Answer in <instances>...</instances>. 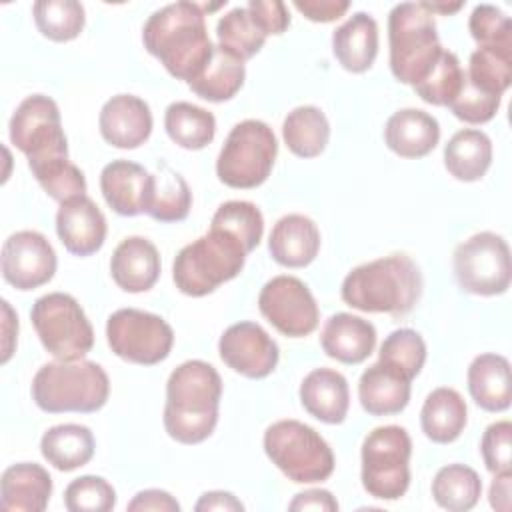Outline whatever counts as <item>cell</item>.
I'll use <instances>...</instances> for the list:
<instances>
[{"instance_id": "6da1fadb", "label": "cell", "mask_w": 512, "mask_h": 512, "mask_svg": "<svg viewBox=\"0 0 512 512\" xmlns=\"http://www.w3.org/2000/svg\"><path fill=\"white\" fill-rule=\"evenodd\" d=\"M144 48L178 80L192 82L214 52L204 8L180 0L156 10L142 28Z\"/></svg>"}, {"instance_id": "7a4b0ae2", "label": "cell", "mask_w": 512, "mask_h": 512, "mask_svg": "<svg viewBox=\"0 0 512 512\" xmlns=\"http://www.w3.org/2000/svg\"><path fill=\"white\" fill-rule=\"evenodd\" d=\"M222 378L204 360H186L166 382L164 428L180 444L204 442L218 424Z\"/></svg>"}, {"instance_id": "3957f363", "label": "cell", "mask_w": 512, "mask_h": 512, "mask_svg": "<svg viewBox=\"0 0 512 512\" xmlns=\"http://www.w3.org/2000/svg\"><path fill=\"white\" fill-rule=\"evenodd\" d=\"M422 294L418 264L406 254H390L352 268L340 288L342 300L360 312L408 314Z\"/></svg>"}, {"instance_id": "277c9868", "label": "cell", "mask_w": 512, "mask_h": 512, "mask_svg": "<svg viewBox=\"0 0 512 512\" xmlns=\"http://www.w3.org/2000/svg\"><path fill=\"white\" fill-rule=\"evenodd\" d=\"M110 394L104 368L92 360H56L34 374L32 400L48 414L96 412Z\"/></svg>"}, {"instance_id": "5b68a950", "label": "cell", "mask_w": 512, "mask_h": 512, "mask_svg": "<svg viewBox=\"0 0 512 512\" xmlns=\"http://www.w3.org/2000/svg\"><path fill=\"white\" fill-rule=\"evenodd\" d=\"M246 254L244 244L230 232L210 228L208 234L176 254L172 264L174 284L186 296H206L242 272Z\"/></svg>"}, {"instance_id": "8992f818", "label": "cell", "mask_w": 512, "mask_h": 512, "mask_svg": "<svg viewBox=\"0 0 512 512\" xmlns=\"http://www.w3.org/2000/svg\"><path fill=\"white\" fill-rule=\"evenodd\" d=\"M390 70L402 84H418L444 50L434 14L420 2L396 4L388 14Z\"/></svg>"}, {"instance_id": "52a82bcc", "label": "cell", "mask_w": 512, "mask_h": 512, "mask_svg": "<svg viewBox=\"0 0 512 512\" xmlns=\"http://www.w3.org/2000/svg\"><path fill=\"white\" fill-rule=\"evenodd\" d=\"M264 452L296 484L324 482L336 464L328 442L312 426L298 420L270 424L264 432Z\"/></svg>"}, {"instance_id": "ba28073f", "label": "cell", "mask_w": 512, "mask_h": 512, "mask_svg": "<svg viewBox=\"0 0 512 512\" xmlns=\"http://www.w3.org/2000/svg\"><path fill=\"white\" fill-rule=\"evenodd\" d=\"M276 154L278 142L272 128L248 118L228 132L216 160V174L230 188H256L270 176Z\"/></svg>"}, {"instance_id": "9c48e42d", "label": "cell", "mask_w": 512, "mask_h": 512, "mask_svg": "<svg viewBox=\"0 0 512 512\" xmlns=\"http://www.w3.org/2000/svg\"><path fill=\"white\" fill-rule=\"evenodd\" d=\"M412 440L402 426H378L362 442V486L380 500H398L410 486Z\"/></svg>"}, {"instance_id": "30bf717a", "label": "cell", "mask_w": 512, "mask_h": 512, "mask_svg": "<svg viewBox=\"0 0 512 512\" xmlns=\"http://www.w3.org/2000/svg\"><path fill=\"white\" fill-rule=\"evenodd\" d=\"M32 326L56 360H80L94 346V330L74 296L50 292L40 296L30 310Z\"/></svg>"}, {"instance_id": "8fae6325", "label": "cell", "mask_w": 512, "mask_h": 512, "mask_svg": "<svg viewBox=\"0 0 512 512\" xmlns=\"http://www.w3.org/2000/svg\"><path fill=\"white\" fill-rule=\"evenodd\" d=\"M10 142L28 158L30 170L68 160L58 104L44 94L26 96L10 118Z\"/></svg>"}, {"instance_id": "7c38bea8", "label": "cell", "mask_w": 512, "mask_h": 512, "mask_svg": "<svg viewBox=\"0 0 512 512\" xmlns=\"http://www.w3.org/2000/svg\"><path fill=\"white\" fill-rule=\"evenodd\" d=\"M454 276L458 286L468 294H504L512 278L506 240L496 232L484 230L460 242L454 250Z\"/></svg>"}, {"instance_id": "4fadbf2b", "label": "cell", "mask_w": 512, "mask_h": 512, "mask_svg": "<svg viewBox=\"0 0 512 512\" xmlns=\"http://www.w3.org/2000/svg\"><path fill=\"white\" fill-rule=\"evenodd\" d=\"M106 340L118 358L140 366H154L168 358L174 332L158 314L120 308L108 316Z\"/></svg>"}, {"instance_id": "5bb4252c", "label": "cell", "mask_w": 512, "mask_h": 512, "mask_svg": "<svg viewBox=\"0 0 512 512\" xmlns=\"http://www.w3.org/2000/svg\"><path fill=\"white\" fill-rule=\"evenodd\" d=\"M262 316L284 336L302 338L316 330L320 320L318 304L310 288L296 276H274L258 294Z\"/></svg>"}, {"instance_id": "9a60e30c", "label": "cell", "mask_w": 512, "mask_h": 512, "mask_svg": "<svg viewBox=\"0 0 512 512\" xmlns=\"http://www.w3.org/2000/svg\"><path fill=\"white\" fill-rule=\"evenodd\" d=\"M2 276L16 290H34L52 280L58 260L48 238L36 230L10 234L2 244Z\"/></svg>"}, {"instance_id": "2e32d148", "label": "cell", "mask_w": 512, "mask_h": 512, "mask_svg": "<svg viewBox=\"0 0 512 512\" xmlns=\"http://www.w3.org/2000/svg\"><path fill=\"white\" fill-rule=\"evenodd\" d=\"M222 362L246 378H266L278 364L280 350L272 336L256 322H236L218 342Z\"/></svg>"}, {"instance_id": "e0dca14e", "label": "cell", "mask_w": 512, "mask_h": 512, "mask_svg": "<svg viewBox=\"0 0 512 512\" xmlns=\"http://www.w3.org/2000/svg\"><path fill=\"white\" fill-rule=\"evenodd\" d=\"M106 218L92 198L74 196L60 204L56 212V232L70 254L90 256L106 240Z\"/></svg>"}, {"instance_id": "ac0fdd59", "label": "cell", "mask_w": 512, "mask_h": 512, "mask_svg": "<svg viewBox=\"0 0 512 512\" xmlns=\"http://www.w3.org/2000/svg\"><path fill=\"white\" fill-rule=\"evenodd\" d=\"M98 126L108 144L132 150L150 138L152 112L142 98L134 94H116L104 102Z\"/></svg>"}, {"instance_id": "d6986e66", "label": "cell", "mask_w": 512, "mask_h": 512, "mask_svg": "<svg viewBox=\"0 0 512 512\" xmlns=\"http://www.w3.org/2000/svg\"><path fill=\"white\" fill-rule=\"evenodd\" d=\"M112 280L124 292H146L160 276L158 248L144 236L122 240L110 258Z\"/></svg>"}, {"instance_id": "ffe728a7", "label": "cell", "mask_w": 512, "mask_h": 512, "mask_svg": "<svg viewBox=\"0 0 512 512\" xmlns=\"http://www.w3.org/2000/svg\"><path fill=\"white\" fill-rule=\"evenodd\" d=\"M320 344L330 358L342 364H360L374 352L376 328L360 316L336 312L326 320Z\"/></svg>"}, {"instance_id": "44dd1931", "label": "cell", "mask_w": 512, "mask_h": 512, "mask_svg": "<svg viewBox=\"0 0 512 512\" xmlns=\"http://www.w3.org/2000/svg\"><path fill=\"white\" fill-rule=\"evenodd\" d=\"M52 496V478L36 462L12 464L0 478V508L12 512H42Z\"/></svg>"}, {"instance_id": "7402d4cb", "label": "cell", "mask_w": 512, "mask_h": 512, "mask_svg": "<svg viewBox=\"0 0 512 512\" xmlns=\"http://www.w3.org/2000/svg\"><path fill=\"white\" fill-rule=\"evenodd\" d=\"M438 140V120L418 108H402L394 112L384 126L386 146L402 158H422L436 148Z\"/></svg>"}, {"instance_id": "603a6c76", "label": "cell", "mask_w": 512, "mask_h": 512, "mask_svg": "<svg viewBox=\"0 0 512 512\" xmlns=\"http://www.w3.org/2000/svg\"><path fill=\"white\" fill-rule=\"evenodd\" d=\"M268 250L280 266L304 268L320 250V230L304 214H286L274 224Z\"/></svg>"}, {"instance_id": "cb8c5ba5", "label": "cell", "mask_w": 512, "mask_h": 512, "mask_svg": "<svg viewBox=\"0 0 512 512\" xmlns=\"http://www.w3.org/2000/svg\"><path fill=\"white\" fill-rule=\"evenodd\" d=\"M300 402L316 420L342 424L350 406L348 382L332 368H316L308 372L300 384Z\"/></svg>"}, {"instance_id": "d4e9b609", "label": "cell", "mask_w": 512, "mask_h": 512, "mask_svg": "<svg viewBox=\"0 0 512 512\" xmlns=\"http://www.w3.org/2000/svg\"><path fill=\"white\" fill-rule=\"evenodd\" d=\"M150 172L130 160H112L100 172V190L106 204L120 216L144 212Z\"/></svg>"}, {"instance_id": "484cf974", "label": "cell", "mask_w": 512, "mask_h": 512, "mask_svg": "<svg viewBox=\"0 0 512 512\" xmlns=\"http://www.w3.org/2000/svg\"><path fill=\"white\" fill-rule=\"evenodd\" d=\"M358 398L370 416L400 414L410 402V380L378 360L362 372Z\"/></svg>"}, {"instance_id": "4316f807", "label": "cell", "mask_w": 512, "mask_h": 512, "mask_svg": "<svg viewBox=\"0 0 512 512\" xmlns=\"http://www.w3.org/2000/svg\"><path fill=\"white\" fill-rule=\"evenodd\" d=\"M332 52L348 72H366L378 54V24L366 12L352 14L332 32Z\"/></svg>"}, {"instance_id": "83f0119b", "label": "cell", "mask_w": 512, "mask_h": 512, "mask_svg": "<svg viewBox=\"0 0 512 512\" xmlns=\"http://www.w3.org/2000/svg\"><path fill=\"white\" fill-rule=\"evenodd\" d=\"M468 392L486 412H502L512 400L510 362L500 354H480L468 366Z\"/></svg>"}, {"instance_id": "f1b7e54d", "label": "cell", "mask_w": 512, "mask_h": 512, "mask_svg": "<svg viewBox=\"0 0 512 512\" xmlns=\"http://www.w3.org/2000/svg\"><path fill=\"white\" fill-rule=\"evenodd\" d=\"M468 420V408L460 392L454 388L432 390L420 410V426L426 438L436 444L454 442Z\"/></svg>"}, {"instance_id": "f546056e", "label": "cell", "mask_w": 512, "mask_h": 512, "mask_svg": "<svg viewBox=\"0 0 512 512\" xmlns=\"http://www.w3.org/2000/svg\"><path fill=\"white\" fill-rule=\"evenodd\" d=\"M94 436L82 424H58L48 428L40 440V452L56 470L70 472L88 464L94 456Z\"/></svg>"}, {"instance_id": "4dcf8cb0", "label": "cell", "mask_w": 512, "mask_h": 512, "mask_svg": "<svg viewBox=\"0 0 512 512\" xmlns=\"http://www.w3.org/2000/svg\"><path fill=\"white\" fill-rule=\"evenodd\" d=\"M492 164V142L482 130H458L444 146V166L460 182L480 180Z\"/></svg>"}, {"instance_id": "1f68e13d", "label": "cell", "mask_w": 512, "mask_h": 512, "mask_svg": "<svg viewBox=\"0 0 512 512\" xmlns=\"http://www.w3.org/2000/svg\"><path fill=\"white\" fill-rule=\"evenodd\" d=\"M192 206L188 182L168 166L150 174L144 214L158 222H182Z\"/></svg>"}, {"instance_id": "d6a6232c", "label": "cell", "mask_w": 512, "mask_h": 512, "mask_svg": "<svg viewBox=\"0 0 512 512\" xmlns=\"http://www.w3.org/2000/svg\"><path fill=\"white\" fill-rule=\"evenodd\" d=\"M246 78V68L240 58L226 52L222 46H214L212 58L204 66V70L188 82L190 90L208 100V102H224L236 96Z\"/></svg>"}, {"instance_id": "836d02e7", "label": "cell", "mask_w": 512, "mask_h": 512, "mask_svg": "<svg viewBox=\"0 0 512 512\" xmlns=\"http://www.w3.org/2000/svg\"><path fill=\"white\" fill-rule=\"evenodd\" d=\"M282 138L288 150L300 158L320 156L330 140L328 118L316 106H296L284 118Z\"/></svg>"}, {"instance_id": "e575fe53", "label": "cell", "mask_w": 512, "mask_h": 512, "mask_svg": "<svg viewBox=\"0 0 512 512\" xmlns=\"http://www.w3.org/2000/svg\"><path fill=\"white\" fill-rule=\"evenodd\" d=\"M164 128L172 142L186 150H200L214 140L216 118L202 106L172 102L164 114Z\"/></svg>"}, {"instance_id": "d590c367", "label": "cell", "mask_w": 512, "mask_h": 512, "mask_svg": "<svg viewBox=\"0 0 512 512\" xmlns=\"http://www.w3.org/2000/svg\"><path fill=\"white\" fill-rule=\"evenodd\" d=\"M482 494L478 472L464 464H448L440 468L432 480L434 502L450 512H466L476 506Z\"/></svg>"}, {"instance_id": "8d00e7d4", "label": "cell", "mask_w": 512, "mask_h": 512, "mask_svg": "<svg viewBox=\"0 0 512 512\" xmlns=\"http://www.w3.org/2000/svg\"><path fill=\"white\" fill-rule=\"evenodd\" d=\"M216 36L218 46H222L226 52L234 54L242 62L258 54L268 38L248 6H236L226 12L216 24Z\"/></svg>"}, {"instance_id": "74e56055", "label": "cell", "mask_w": 512, "mask_h": 512, "mask_svg": "<svg viewBox=\"0 0 512 512\" xmlns=\"http://www.w3.org/2000/svg\"><path fill=\"white\" fill-rule=\"evenodd\" d=\"M466 78L478 90L502 96L512 82V48L478 46L470 54Z\"/></svg>"}, {"instance_id": "f35d334b", "label": "cell", "mask_w": 512, "mask_h": 512, "mask_svg": "<svg viewBox=\"0 0 512 512\" xmlns=\"http://www.w3.org/2000/svg\"><path fill=\"white\" fill-rule=\"evenodd\" d=\"M36 28L54 42L74 40L84 28V6L76 0H38L32 6Z\"/></svg>"}, {"instance_id": "ab89813d", "label": "cell", "mask_w": 512, "mask_h": 512, "mask_svg": "<svg viewBox=\"0 0 512 512\" xmlns=\"http://www.w3.org/2000/svg\"><path fill=\"white\" fill-rule=\"evenodd\" d=\"M466 70L460 66V60L454 52L442 50L430 72L414 84V92L432 106H450L458 96Z\"/></svg>"}, {"instance_id": "60d3db41", "label": "cell", "mask_w": 512, "mask_h": 512, "mask_svg": "<svg viewBox=\"0 0 512 512\" xmlns=\"http://www.w3.org/2000/svg\"><path fill=\"white\" fill-rule=\"evenodd\" d=\"M210 228H220L238 238L248 254L260 244L264 234V218L256 204L248 200H228L218 206Z\"/></svg>"}, {"instance_id": "b9f144b4", "label": "cell", "mask_w": 512, "mask_h": 512, "mask_svg": "<svg viewBox=\"0 0 512 512\" xmlns=\"http://www.w3.org/2000/svg\"><path fill=\"white\" fill-rule=\"evenodd\" d=\"M378 354L382 364L390 366L412 382L426 362V344L416 330L398 328L384 338Z\"/></svg>"}, {"instance_id": "7bdbcfd3", "label": "cell", "mask_w": 512, "mask_h": 512, "mask_svg": "<svg viewBox=\"0 0 512 512\" xmlns=\"http://www.w3.org/2000/svg\"><path fill=\"white\" fill-rule=\"evenodd\" d=\"M64 506L70 512H110L116 506V490L102 476H80L66 486Z\"/></svg>"}, {"instance_id": "ee69618b", "label": "cell", "mask_w": 512, "mask_h": 512, "mask_svg": "<svg viewBox=\"0 0 512 512\" xmlns=\"http://www.w3.org/2000/svg\"><path fill=\"white\" fill-rule=\"evenodd\" d=\"M32 174L38 180V184L44 188V192L50 198L58 200L60 204L74 196L86 194V178L82 170L70 160L52 162L48 166L34 170Z\"/></svg>"}, {"instance_id": "f6af8a7d", "label": "cell", "mask_w": 512, "mask_h": 512, "mask_svg": "<svg viewBox=\"0 0 512 512\" xmlns=\"http://www.w3.org/2000/svg\"><path fill=\"white\" fill-rule=\"evenodd\" d=\"M468 28L478 46L512 48V20L492 4L474 6Z\"/></svg>"}, {"instance_id": "bcb514c9", "label": "cell", "mask_w": 512, "mask_h": 512, "mask_svg": "<svg viewBox=\"0 0 512 512\" xmlns=\"http://www.w3.org/2000/svg\"><path fill=\"white\" fill-rule=\"evenodd\" d=\"M500 100L502 96H492L486 94L482 90H478L464 74V82L462 88L458 92V96L450 102V110L452 114L468 124H486L488 120L494 118V114L500 108Z\"/></svg>"}, {"instance_id": "7dc6e473", "label": "cell", "mask_w": 512, "mask_h": 512, "mask_svg": "<svg viewBox=\"0 0 512 512\" xmlns=\"http://www.w3.org/2000/svg\"><path fill=\"white\" fill-rule=\"evenodd\" d=\"M480 452L486 468L492 474L512 470V424L500 420L490 424L480 440Z\"/></svg>"}, {"instance_id": "c3c4849f", "label": "cell", "mask_w": 512, "mask_h": 512, "mask_svg": "<svg viewBox=\"0 0 512 512\" xmlns=\"http://www.w3.org/2000/svg\"><path fill=\"white\" fill-rule=\"evenodd\" d=\"M246 6L268 36H278L290 26V14L282 0H250Z\"/></svg>"}, {"instance_id": "681fc988", "label": "cell", "mask_w": 512, "mask_h": 512, "mask_svg": "<svg viewBox=\"0 0 512 512\" xmlns=\"http://www.w3.org/2000/svg\"><path fill=\"white\" fill-rule=\"evenodd\" d=\"M292 6L312 22H334L350 8L348 0H294Z\"/></svg>"}, {"instance_id": "f907efd6", "label": "cell", "mask_w": 512, "mask_h": 512, "mask_svg": "<svg viewBox=\"0 0 512 512\" xmlns=\"http://www.w3.org/2000/svg\"><path fill=\"white\" fill-rule=\"evenodd\" d=\"M128 510H156V512H178L180 504L172 494L158 488H148L138 492L130 502Z\"/></svg>"}, {"instance_id": "816d5d0a", "label": "cell", "mask_w": 512, "mask_h": 512, "mask_svg": "<svg viewBox=\"0 0 512 512\" xmlns=\"http://www.w3.org/2000/svg\"><path fill=\"white\" fill-rule=\"evenodd\" d=\"M288 508L290 510H330L332 512V510H338V502L328 490L312 488V490L296 494Z\"/></svg>"}, {"instance_id": "f5cc1de1", "label": "cell", "mask_w": 512, "mask_h": 512, "mask_svg": "<svg viewBox=\"0 0 512 512\" xmlns=\"http://www.w3.org/2000/svg\"><path fill=\"white\" fill-rule=\"evenodd\" d=\"M198 512H208V510H244V504L230 492H222V490H214V492H206L200 496V500L194 506Z\"/></svg>"}, {"instance_id": "db71d44e", "label": "cell", "mask_w": 512, "mask_h": 512, "mask_svg": "<svg viewBox=\"0 0 512 512\" xmlns=\"http://www.w3.org/2000/svg\"><path fill=\"white\" fill-rule=\"evenodd\" d=\"M512 484V472H502V474H496L492 484H490V494H488V500H490V506L498 512H510V488Z\"/></svg>"}, {"instance_id": "11a10c76", "label": "cell", "mask_w": 512, "mask_h": 512, "mask_svg": "<svg viewBox=\"0 0 512 512\" xmlns=\"http://www.w3.org/2000/svg\"><path fill=\"white\" fill-rule=\"evenodd\" d=\"M430 14L434 12H440V14H452V12H458L464 2H454V4H444V2H420Z\"/></svg>"}]
</instances>
